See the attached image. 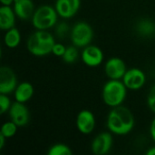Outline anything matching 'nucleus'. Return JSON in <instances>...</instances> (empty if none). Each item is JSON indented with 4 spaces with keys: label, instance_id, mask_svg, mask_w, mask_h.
<instances>
[{
    "label": "nucleus",
    "instance_id": "f257e3e1",
    "mask_svg": "<svg viewBox=\"0 0 155 155\" xmlns=\"http://www.w3.org/2000/svg\"><path fill=\"white\" fill-rule=\"evenodd\" d=\"M55 44L54 36L46 30H37L27 40L28 51L35 56H45L52 53Z\"/></svg>",
    "mask_w": 155,
    "mask_h": 155
},
{
    "label": "nucleus",
    "instance_id": "f03ea898",
    "mask_svg": "<svg viewBox=\"0 0 155 155\" xmlns=\"http://www.w3.org/2000/svg\"><path fill=\"white\" fill-rule=\"evenodd\" d=\"M127 87L124 85L123 81L120 80H110L103 88L102 97L104 103L110 107L120 106L126 97Z\"/></svg>",
    "mask_w": 155,
    "mask_h": 155
},
{
    "label": "nucleus",
    "instance_id": "7ed1b4c3",
    "mask_svg": "<svg viewBox=\"0 0 155 155\" xmlns=\"http://www.w3.org/2000/svg\"><path fill=\"white\" fill-rule=\"evenodd\" d=\"M57 12L50 5L38 7L32 17L33 26L37 30H47L53 27L57 22Z\"/></svg>",
    "mask_w": 155,
    "mask_h": 155
},
{
    "label": "nucleus",
    "instance_id": "20e7f679",
    "mask_svg": "<svg viewBox=\"0 0 155 155\" xmlns=\"http://www.w3.org/2000/svg\"><path fill=\"white\" fill-rule=\"evenodd\" d=\"M94 31L86 22L76 23L71 31V41L76 47H85L90 45Z\"/></svg>",
    "mask_w": 155,
    "mask_h": 155
},
{
    "label": "nucleus",
    "instance_id": "39448f33",
    "mask_svg": "<svg viewBox=\"0 0 155 155\" xmlns=\"http://www.w3.org/2000/svg\"><path fill=\"white\" fill-rule=\"evenodd\" d=\"M9 116L11 121L14 122L18 127L25 126L30 120L29 110L24 104V103L17 101L11 104L9 109Z\"/></svg>",
    "mask_w": 155,
    "mask_h": 155
},
{
    "label": "nucleus",
    "instance_id": "423d86ee",
    "mask_svg": "<svg viewBox=\"0 0 155 155\" xmlns=\"http://www.w3.org/2000/svg\"><path fill=\"white\" fill-rule=\"evenodd\" d=\"M16 86L17 79L14 71L7 66H2L0 69V94H9L15 92Z\"/></svg>",
    "mask_w": 155,
    "mask_h": 155
},
{
    "label": "nucleus",
    "instance_id": "0eeeda50",
    "mask_svg": "<svg viewBox=\"0 0 155 155\" xmlns=\"http://www.w3.org/2000/svg\"><path fill=\"white\" fill-rule=\"evenodd\" d=\"M146 81V76L144 73L138 68H132L127 70L123 77V82L127 89L130 90H139L141 89Z\"/></svg>",
    "mask_w": 155,
    "mask_h": 155
},
{
    "label": "nucleus",
    "instance_id": "6e6552de",
    "mask_svg": "<svg viewBox=\"0 0 155 155\" xmlns=\"http://www.w3.org/2000/svg\"><path fill=\"white\" fill-rule=\"evenodd\" d=\"M126 64L124 61L119 57L110 58L104 66V72L108 78L112 80L123 79L124 74L126 73Z\"/></svg>",
    "mask_w": 155,
    "mask_h": 155
},
{
    "label": "nucleus",
    "instance_id": "1a4fd4ad",
    "mask_svg": "<svg viewBox=\"0 0 155 155\" xmlns=\"http://www.w3.org/2000/svg\"><path fill=\"white\" fill-rule=\"evenodd\" d=\"M81 57L84 64L90 67H95L100 65L104 61V53L98 46L89 45L84 47Z\"/></svg>",
    "mask_w": 155,
    "mask_h": 155
},
{
    "label": "nucleus",
    "instance_id": "9d476101",
    "mask_svg": "<svg viewBox=\"0 0 155 155\" xmlns=\"http://www.w3.org/2000/svg\"><path fill=\"white\" fill-rule=\"evenodd\" d=\"M113 145V136L111 134L104 132L99 134L91 145L92 153L95 155H104L109 153Z\"/></svg>",
    "mask_w": 155,
    "mask_h": 155
},
{
    "label": "nucleus",
    "instance_id": "9b49d317",
    "mask_svg": "<svg viewBox=\"0 0 155 155\" xmlns=\"http://www.w3.org/2000/svg\"><path fill=\"white\" fill-rule=\"evenodd\" d=\"M76 127L83 134H90L95 128V117L89 110H82L76 117Z\"/></svg>",
    "mask_w": 155,
    "mask_h": 155
},
{
    "label": "nucleus",
    "instance_id": "f8f14e48",
    "mask_svg": "<svg viewBox=\"0 0 155 155\" xmlns=\"http://www.w3.org/2000/svg\"><path fill=\"white\" fill-rule=\"evenodd\" d=\"M80 5V0H56L54 8L59 16L71 18L78 12Z\"/></svg>",
    "mask_w": 155,
    "mask_h": 155
},
{
    "label": "nucleus",
    "instance_id": "ddd939ff",
    "mask_svg": "<svg viewBox=\"0 0 155 155\" xmlns=\"http://www.w3.org/2000/svg\"><path fill=\"white\" fill-rule=\"evenodd\" d=\"M14 11L17 17L27 20L33 17L35 5L32 0H14Z\"/></svg>",
    "mask_w": 155,
    "mask_h": 155
},
{
    "label": "nucleus",
    "instance_id": "4468645a",
    "mask_svg": "<svg viewBox=\"0 0 155 155\" xmlns=\"http://www.w3.org/2000/svg\"><path fill=\"white\" fill-rule=\"evenodd\" d=\"M107 127L109 131L116 135H126L128 134L118 113L114 108L108 114L107 117Z\"/></svg>",
    "mask_w": 155,
    "mask_h": 155
},
{
    "label": "nucleus",
    "instance_id": "2eb2a0df",
    "mask_svg": "<svg viewBox=\"0 0 155 155\" xmlns=\"http://www.w3.org/2000/svg\"><path fill=\"white\" fill-rule=\"evenodd\" d=\"M15 13L10 5H1L0 7V28L7 31L15 27Z\"/></svg>",
    "mask_w": 155,
    "mask_h": 155
},
{
    "label": "nucleus",
    "instance_id": "dca6fc26",
    "mask_svg": "<svg viewBox=\"0 0 155 155\" xmlns=\"http://www.w3.org/2000/svg\"><path fill=\"white\" fill-rule=\"evenodd\" d=\"M34 95V87L28 82H23L18 84L15 90V101L20 103L28 102Z\"/></svg>",
    "mask_w": 155,
    "mask_h": 155
},
{
    "label": "nucleus",
    "instance_id": "f3484780",
    "mask_svg": "<svg viewBox=\"0 0 155 155\" xmlns=\"http://www.w3.org/2000/svg\"><path fill=\"white\" fill-rule=\"evenodd\" d=\"M21 41V35L17 28L13 27L8 29L5 35L4 42L8 48H15L19 45Z\"/></svg>",
    "mask_w": 155,
    "mask_h": 155
},
{
    "label": "nucleus",
    "instance_id": "a211bd4d",
    "mask_svg": "<svg viewBox=\"0 0 155 155\" xmlns=\"http://www.w3.org/2000/svg\"><path fill=\"white\" fill-rule=\"evenodd\" d=\"M73 153L72 150L65 144L57 143L51 146L48 150V155H71Z\"/></svg>",
    "mask_w": 155,
    "mask_h": 155
},
{
    "label": "nucleus",
    "instance_id": "6ab92c4d",
    "mask_svg": "<svg viewBox=\"0 0 155 155\" xmlns=\"http://www.w3.org/2000/svg\"><path fill=\"white\" fill-rule=\"evenodd\" d=\"M17 127H18V126H17L14 122H12V121L10 120L9 122H6V123H5V124L2 125L0 134H3L6 139H7V138H11V137H13L14 135H15L16 131H17Z\"/></svg>",
    "mask_w": 155,
    "mask_h": 155
},
{
    "label": "nucleus",
    "instance_id": "aec40b11",
    "mask_svg": "<svg viewBox=\"0 0 155 155\" xmlns=\"http://www.w3.org/2000/svg\"><path fill=\"white\" fill-rule=\"evenodd\" d=\"M78 50L76 48L75 45H72V46H68L66 47V50L64 54V55L62 56L64 62L67 63V64H73L74 63L77 58H78Z\"/></svg>",
    "mask_w": 155,
    "mask_h": 155
},
{
    "label": "nucleus",
    "instance_id": "412c9836",
    "mask_svg": "<svg viewBox=\"0 0 155 155\" xmlns=\"http://www.w3.org/2000/svg\"><path fill=\"white\" fill-rule=\"evenodd\" d=\"M155 26L154 24L148 21V20H143L139 23L138 25V31L140 34L143 35H149L154 32Z\"/></svg>",
    "mask_w": 155,
    "mask_h": 155
},
{
    "label": "nucleus",
    "instance_id": "4be33fe9",
    "mask_svg": "<svg viewBox=\"0 0 155 155\" xmlns=\"http://www.w3.org/2000/svg\"><path fill=\"white\" fill-rule=\"evenodd\" d=\"M11 104V101L7 97V94H0V114H3L5 112L9 111Z\"/></svg>",
    "mask_w": 155,
    "mask_h": 155
},
{
    "label": "nucleus",
    "instance_id": "5701e85b",
    "mask_svg": "<svg viewBox=\"0 0 155 155\" xmlns=\"http://www.w3.org/2000/svg\"><path fill=\"white\" fill-rule=\"evenodd\" d=\"M69 32V27L67 25V24L65 23H60L56 25L55 27V33H56V35L60 38H63L64 37L67 33Z\"/></svg>",
    "mask_w": 155,
    "mask_h": 155
},
{
    "label": "nucleus",
    "instance_id": "b1692460",
    "mask_svg": "<svg viewBox=\"0 0 155 155\" xmlns=\"http://www.w3.org/2000/svg\"><path fill=\"white\" fill-rule=\"evenodd\" d=\"M147 104H148L150 110L155 114V84L151 88V90L149 92L148 98H147Z\"/></svg>",
    "mask_w": 155,
    "mask_h": 155
},
{
    "label": "nucleus",
    "instance_id": "393cba45",
    "mask_svg": "<svg viewBox=\"0 0 155 155\" xmlns=\"http://www.w3.org/2000/svg\"><path fill=\"white\" fill-rule=\"evenodd\" d=\"M66 50V47L63 45V44H60V43H55L54 45V47H53V50H52V54H54L55 56H59V57H62L64 54Z\"/></svg>",
    "mask_w": 155,
    "mask_h": 155
},
{
    "label": "nucleus",
    "instance_id": "a878e982",
    "mask_svg": "<svg viewBox=\"0 0 155 155\" xmlns=\"http://www.w3.org/2000/svg\"><path fill=\"white\" fill-rule=\"evenodd\" d=\"M150 134H151V137L153 138V140L155 142V118L153 120V122H152V124H151Z\"/></svg>",
    "mask_w": 155,
    "mask_h": 155
},
{
    "label": "nucleus",
    "instance_id": "bb28decb",
    "mask_svg": "<svg viewBox=\"0 0 155 155\" xmlns=\"http://www.w3.org/2000/svg\"><path fill=\"white\" fill-rule=\"evenodd\" d=\"M5 137L0 134V150H2L4 148V145H5Z\"/></svg>",
    "mask_w": 155,
    "mask_h": 155
},
{
    "label": "nucleus",
    "instance_id": "cd10ccee",
    "mask_svg": "<svg viewBox=\"0 0 155 155\" xmlns=\"http://www.w3.org/2000/svg\"><path fill=\"white\" fill-rule=\"evenodd\" d=\"M3 5H10L14 3V0H0Z\"/></svg>",
    "mask_w": 155,
    "mask_h": 155
},
{
    "label": "nucleus",
    "instance_id": "c85d7f7f",
    "mask_svg": "<svg viewBox=\"0 0 155 155\" xmlns=\"http://www.w3.org/2000/svg\"><path fill=\"white\" fill-rule=\"evenodd\" d=\"M146 154L147 155H155V146L154 147H152L150 148L147 152H146Z\"/></svg>",
    "mask_w": 155,
    "mask_h": 155
}]
</instances>
